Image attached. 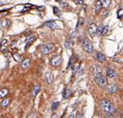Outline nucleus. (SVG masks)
Returning <instances> with one entry per match:
<instances>
[{"label": "nucleus", "instance_id": "24", "mask_svg": "<svg viewBox=\"0 0 123 118\" xmlns=\"http://www.w3.org/2000/svg\"><path fill=\"white\" fill-rule=\"evenodd\" d=\"M58 106H59V102H53L52 103V111H56L57 109V107H58Z\"/></svg>", "mask_w": 123, "mask_h": 118}, {"label": "nucleus", "instance_id": "7", "mask_svg": "<svg viewBox=\"0 0 123 118\" xmlns=\"http://www.w3.org/2000/svg\"><path fill=\"white\" fill-rule=\"evenodd\" d=\"M97 26L95 24V23H92L90 24V26L88 27V32H89L90 36L93 37L97 34Z\"/></svg>", "mask_w": 123, "mask_h": 118}, {"label": "nucleus", "instance_id": "3", "mask_svg": "<svg viewBox=\"0 0 123 118\" xmlns=\"http://www.w3.org/2000/svg\"><path fill=\"white\" fill-rule=\"evenodd\" d=\"M94 78H95V82L97 83V85L98 87H105L106 85V78L102 74L97 76Z\"/></svg>", "mask_w": 123, "mask_h": 118}, {"label": "nucleus", "instance_id": "19", "mask_svg": "<svg viewBox=\"0 0 123 118\" xmlns=\"http://www.w3.org/2000/svg\"><path fill=\"white\" fill-rule=\"evenodd\" d=\"M9 103H10V98H7V99H3L1 101L0 105H1L2 107H7V106H8Z\"/></svg>", "mask_w": 123, "mask_h": 118}, {"label": "nucleus", "instance_id": "8", "mask_svg": "<svg viewBox=\"0 0 123 118\" xmlns=\"http://www.w3.org/2000/svg\"><path fill=\"white\" fill-rule=\"evenodd\" d=\"M106 90L110 93H116L118 91V87H117V86H116L114 84H109L106 86Z\"/></svg>", "mask_w": 123, "mask_h": 118}, {"label": "nucleus", "instance_id": "37", "mask_svg": "<svg viewBox=\"0 0 123 118\" xmlns=\"http://www.w3.org/2000/svg\"><path fill=\"white\" fill-rule=\"evenodd\" d=\"M3 118H7V117H3Z\"/></svg>", "mask_w": 123, "mask_h": 118}, {"label": "nucleus", "instance_id": "22", "mask_svg": "<svg viewBox=\"0 0 123 118\" xmlns=\"http://www.w3.org/2000/svg\"><path fill=\"white\" fill-rule=\"evenodd\" d=\"M103 25H99L98 27H97V33L98 34V35H102V29H103Z\"/></svg>", "mask_w": 123, "mask_h": 118}, {"label": "nucleus", "instance_id": "1", "mask_svg": "<svg viewBox=\"0 0 123 118\" xmlns=\"http://www.w3.org/2000/svg\"><path fill=\"white\" fill-rule=\"evenodd\" d=\"M101 108L108 114H113L115 112V107L113 104H111L107 100H102L101 102Z\"/></svg>", "mask_w": 123, "mask_h": 118}, {"label": "nucleus", "instance_id": "11", "mask_svg": "<svg viewBox=\"0 0 123 118\" xmlns=\"http://www.w3.org/2000/svg\"><path fill=\"white\" fill-rule=\"evenodd\" d=\"M45 80H46V81L48 84H51V83L53 82L54 77L52 72H47V73L45 74Z\"/></svg>", "mask_w": 123, "mask_h": 118}, {"label": "nucleus", "instance_id": "20", "mask_svg": "<svg viewBox=\"0 0 123 118\" xmlns=\"http://www.w3.org/2000/svg\"><path fill=\"white\" fill-rule=\"evenodd\" d=\"M100 2L103 8H107L111 3V0H100Z\"/></svg>", "mask_w": 123, "mask_h": 118}, {"label": "nucleus", "instance_id": "5", "mask_svg": "<svg viewBox=\"0 0 123 118\" xmlns=\"http://www.w3.org/2000/svg\"><path fill=\"white\" fill-rule=\"evenodd\" d=\"M62 62V57L60 55H56L51 58V64L53 67H58Z\"/></svg>", "mask_w": 123, "mask_h": 118}, {"label": "nucleus", "instance_id": "26", "mask_svg": "<svg viewBox=\"0 0 123 118\" xmlns=\"http://www.w3.org/2000/svg\"><path fill=\"white\" fill-rule=\"evenodd\" d=\"M108 32V26H105V27H103L102 35H106V32Z\"/></svg>", "mask_w": 123, "mask_h": 118}, {"label": "nucleus", "instance_id": "32", "mask_svg": "<svg viewBox=\"0 0 123 118\" xmlns=\"http://www.w3.org/2000/svg\"><path fill=\"white\" fill-rule=\"evenodd\" d=\"M69 118H76V117H75V116H74V115H71Z\"/></svg>", "mask_w": 123, "mask_h": 118}, {"label": "nucleus", "instance_id": "2", "mask_svg": "<svg viewBox=\"0 0 123 118\" xmlns=\"http://www.w3.org/2000/svg\"><path fill=\"white\" fill-rule=\"evenodd\" d=\"M82 48L85 52H88V53H92V52H93V45H92V42L87 38H85L83 40Z\"/></svg>", "mask_w": 123, "mask_h": 118}, {"label": "nucleus", "instance_id": "36", "mask_svg": "<svg viewBox=\"0 0 123 118\" xmlns=\"http://www.w3.org/2000/svg\"><path fill=\"white\" fill-rule=\"evenodd\" d=\"M121 118H122V117H121Z\"/></svg>", "mask_w": 123, "mask_h": 118}, {"label": "nucleus", "instance_id": "21", "mask_svg": "<svg viewBox=\"0 0 123 118\" xmlns=\"http://www.w3.org/2000/svg\"><path fill=\"white\" fill-rule=\"evenodd\" d=\"M102 3H101L100 0H97V2H96V11H97V12H99L101 10H102Z\"/></svg>", "mask_w": 123, "mask_h": 118}, {"label": "nucleus", "instance_id": "29", "mask_svg": "<svg viewBox=\"0 0 123 118\" xmlns=\"http://www.w3.org/2000/svg\"><path fill=\"white\" fill-rule=\"evenodd\" d=\"M7 43H8V41H7L6 39H3V41H2L1 44H0V46H5V45L7 44Z\"/></svg>", "mask_w": 123, "mask_h": 118}, {"label": "nucleus", "instance_id": "33", "mask_svg": "<svg viewBox=\"0 0 123 118\" xmlns=\"http://www.w3.org/2000/svg\"><path fill=\"white\" fill-rule=\"evenodd\" d=\"M57 2H58V3H62L61 0H57Z\"/></svg>", "mask_w": 123, "mask_h": 118}, {"label": "nucleus", "instance_id": "18", "mask_svg": "<svg viewBox=\"0 0 123 118\" xmlns=\"http://www.w3.org/2000/svg\"><path fill=\"white\" fill-rule=\"evenodd\" d=\"M40 86H38V85H37V86H35L33 87V89H32V96L33 97H36V96L38 94V92H40Z\"/></svg>", "mask_w": 123, "mask_h": 118}, {"label": "nucleus", "instance_id": "10", "mask_svg": "<svg viewBox=\"0 0 123 118\" xmlns=\"http://www.w3.org/2000/svg\"><path fill=\"white\" fill-rule=\"evenodd\" d=\"M44 26L48 27V28H52V29H57V28H58V26H57V24L54 21H48V22H47V23H45Z\"/></svg>", "mask_w": 123, "mask_h": 118}, {"label": "nucleus", "instance_id": "34", "mask_svg": "<svg viewBox=\"0 0 123 118\" xmlns=\"http://www.w3.org/2000/svg\"><path fill=\"white\" fill-rule=\"evenodd\" d=\"M52 118H57V116H56V115H54V117H52Z\"/></svg>", "mask_w": 123, "mask_h": 118}, {"label": "nucleus", "instance_id": "14", "mask_svg": "<svg viewBox=\"0 0 123 118\" xmlns=\"http://www.w3.org/2000/svg\"><path fill=\"white\" fill-rule=\"evenodd\" d=\"M96 59H97V61L103 62H105V60H106V57H105V56L103 55L102 53L97 52V53L96 54Z\"/></svg>", "mask_w": 123, "mask_h": 118}, {"label": "nucleus", "instance_id": "13", "mask_svg": "<svg viewBox=\"0 0 123 118\" xmlns=\"http://www.w3.org/2000/svg\"><path fill=\"white\" fill-rule=\"evenodd\" d=\"M35 40H36L35 36H30V37H27V39H26V48H28V47H29L32 43H33Z\"/></svg>", "mask_w": 123, "mask_h": 118}, {"label": "nucleus", "instance_id": "35", "mask_svg": "<svg viewBox=\"0 0 123 118\" xmlns=\"http://www.w3.org/2000/svg\"><path fill=\"white\" fill-rule=\"evenodd\" d=\"M1 5H3V3H0V6H1Z\"/></svg>", "mask_w": 123, "mask_h": 118}, {"label": "nucleus", "instance_id": "15", "mask_svg": "<svg viewBox=\"0 0 123 118\" xmlns=\"http://www.w3.org/2000/svg\"><path fill=\"white\" fill-rule=\"evenodd\" d=\"M72 91L71 90H70V89H68V88H66V89H65V90H64V92H63V98H65V99H66V98H68V97H70V96H71L72 95Z\"/></svg>", "mask_w": 123, "mask_h": 118}, {"label": "nucleus", "instance_id": "12", "mask_svg": "<svg viewBox=\"0 0 123 118\" xmlns=\"http://www.w3.org/2000/svg\"><path fill=\"white\" fill-rule=\"evenodd\" d=\"M30 64H31L30 58H26L23 60V61H22V68L23 69L28 68L30 67Z\"/></svg>", "mask_w": 123, "mask_h": 118}, {"label": "nucleus", "instance_id": "9", "mask_svg": "<svg viewBox=\"0 0 123 118\" xmlns=\"http://www.w3.org/2000/svg\"><path fill=\"white\" fill-rule=\"evenodd\" d=\"M106 75H107V77H109V78H111V79L115 78V77H117V73H116V72L111 68H108L107 69H106Z\"/></svg>", "mask_w": 123, "mask_h": 118}, {"label": "nucleus", "instance_id": "17", "mask_svg": "<svg viewBox=\"0 0 123 118\" xmlns=\"http://www.w3.org/2000/svg\"><path fill=\"white\" fill-rule=\"evenodd\" d=\"M12 57H13V59L15 60L16 62H21L22 60H23V57H22V55L18 53H13L12 54Z\"/></svg>", "mask_w": 123, "mask_h": 118}, {"label": "nucleus", "instance_id": "30", "mask_svg": "<svg viewBox=\"0 0 123 118\" xmlns=\"http://www.w3.org/2000/svg\"><path fill=\"white\" fill-rule=\"evenodd\" d=\"M106 118H116V117L113 115H111V114H108V115L106 116Z\"/></svg>", "mask_w": 123, "mask_h": 118}, {"label": "nucleus", "instance_id": "25", "mask_svg": "<svg viewBox=\"0 0 123 118\" xmlns=\"http://www.w3.org/2000/svg\"><path fill=\"white\" fill-rule=\"evenodd\" d=\"M65 47H66V48H70V47H71V40L69 38L67 39L66 42H65Z\"/></svg>", "mask_w": 123, "mask_h": 118}, {"label": "nucleus", "instance_id": "31", "mask_svg": "<svg viewBox=\"0 0 123 118\" xmlns=\"http://www.w3.org/2000/svg\"><path fill=\"white\" fill-rule=\"evenodd\" d=\"M3 28V23H2V21L0 20V28Z\"/></svg>", "mask_w": 123, "mask_h": 118}, {"label": "nucleus", "instance_id": "16", "mask_svg": "<svg viewBox=\"0 0 123 118\" xmlns=\"http://www.w3.org/2000/svg\"><path fill=\"white\" fill-rule=\"evenodd\" d=\"M8 94V90L6 88H3L2 89V90H0V99L3 98V97H5Z\"/></svg>", "mask_w": 123, "mask_h": 118}, {"label": "nucleus", "instance_id": "27", "mask_svg": "<svg viewBox=\"0 0 123 118\" xmlns=\"http://www.w3.org/2000/svg\"><path fill=\"white\" fill-rule=\"evenodd\" d=\"M52 10H53L54 14H56V15H59V14H58V12H59V9L57 8V7H53V8H52Z\"/></svg>", "mask_w": 123, "mask_h": 118}, {"label": "nucleus", "instance_id": "6", "mask_svg": "<svg viewBox=\"0 0 123 118\" xmlns=\"http://www.w3.org/2000/svg\"><path fill=\"white\" fill-rule=\"evenodd\" d=\"M91 72L94 77H97V76L102 74V68L98 65H92L91 68Z\"/></svg>", "mask_w": 123, "mask_h": 118}, {"label": "nucleus", "instance_id": "4", "mask_svg": "<svg viewBox=\"0 0 123 118\" xmlns=\"http://www.w3.org/2000/svg\"><path fill=\"white\" fill-rule=\"evenodd\" d=\"M54 48V45L52 43H47V44H44L41 47L40 51L43 54H48L53 50Z\"/></svg>", "mask_w": 123, "mask_h": 118}, {"label": "nucleus", "instance_id": "23", "mask_svg": "<svg viewBox=\"0 0 123 118\" xmlns=\"http://www.w3.org/2000/svg\"><path fill=\"white\" fill-rule=\"evenodd\" d=\"M122 12H123L122 8H120V9L117 11V18H118L119 19H121V20L122 19Z\"/></svg>", "mask_w": 123, "mask_h": 118}, {"label": "nucleus", "instance_id": "28", "mask_svg": "<svg viewBox=\"0 0 123 118\" xmlns=\"http://www.w3.org/2000/svg\"><path fill=\"white\" fill-rule=\"evenodd\" d=\"M74 2H75L77 4H83V3H84L83 0H74Z\"/></svg>", "mask_w": 123, "mask_h": 118}]
</instances>
